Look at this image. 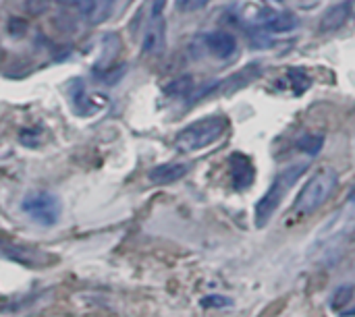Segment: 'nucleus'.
<instances>
[{
    "mask_svg": "<svg viewBox=\"0 0 355 317\" xmlns=\"http://www.w3.org/2000/svg\"><path fill=\"white\" fill-rule=\"evenodd\" d=\"M308 162H300V164H291L289 168L281 170L275 179V183L270 185V189L266 191V195L256 203L254 210V222L258 228H264L268 224V220L275 216V212L279 210V206L283 203L287 191L300 181V176L308 170Z\"/></svg>",
    "mask_w": 355,
    "mask_h": 317,
    "instance_id": "nucleus-1",
    "label": "nucleus"
},
{
    "mask_svg": "<svg viewBox=\"0 0 355 317\" xmlns=\"http://www.w3.org/2000/svg\"><path fill=\"white\" fill-rule=\"evenodd\" d=\"M225 131H227V118L225 116H206V118L196 120L189 127H185L177 135L175 145L179 152L191 154V152H198V150L212 145Z\"/></svg>",
    "mask_w": 355,
    "mask_h": 317,
    "instance_id": "nucleus-2",
    "label": "nucleus"
},
{
    "mask_svg": "<svg viewBox=\"0 0 355 317\" xmlns=\"http://www.w3.org/2000/svg\"><path fill=\"white\" fill-rule=\"evenodd\" d=\"M337 185H339V176H337V172L333 168L316 172L304 185V189L297 193L293 210L297 214H312V212H316L320 206H324L329 201V197L335 193Z\"/></svg>",
    "mask_w": 355,
    "mask_h": 317,
    "instance_id": "nucleus-3",
    "label": "nucleus"
},
{
    "mask_svg": "<svg viewBox=\"0 0 355 317\" xmlns=\"http://www.w3.org/2000/svg\"><path fill=\"white\" fill-rule=\"evenodd\" d=\"M21 208L31 220H35L42 226H54L62 214L60 199L48 191H33V193L25 195Z\"/></svg>",
    "mask_w": 355,
    "mask_h": 317,
    "instance_id": "nucleus-4",
    "label": "nucleus"
},
{
    "mask_svg": "<svg viewBox=\"0 0 355 317\" xmlns=\"http://www.w3.org/2000/svg\"><path fill=\"white\" fill-rule=\"evenodd\" d=\"M0 255L12 260V262H19L23 266H31V268H44L48 264H52V255L44 253L42 249L37 247H29V245H23V243H17V241H6V239H0Z\"/></svg>",
    "mask_w": 355,
    "mask_h": 317,
    "instance_id": "nucleus-5",
    "label": "nucleus"
},
{
    "mask_svg": "<svg viewBox=\"0 0 355 317\" xmlns=\"http://www.w3.org/2000/svg\"><path fill=\"white\" fill-rule=\"evenodd\" d=\"M352 8H354V2L352 0H345V2H339V4L329 6L322 12L320 21H318V29L320 31H337L352 17Z\"/></svg>",
    "mask_w": 355,
    "mask_h": 317,
    "instance_id": "nucleus-6",
    "label": "nucleus"
},
{
    "mask_svg": "<svg viewBox=\"0 0 355 317\" xmlns=\"http://www.w3.org/2000/svg\"><path fill=\"white\" fill-rule=\"evenodd\" d=\"M206 50L216 58H229L237 50V39L229 31H212L206 35Z\"/></svg>",
    "mask_w": 355,
    "mask_h": 317,
    "instance_id": "nucleus-7",
    "label": "nucleus"
},
{
    "mask_svg": "<svg viewBox=\"0 0 355 317\" xmlns=\"http://www.w3.org/2000/svg\"><path fill=\"white\" fill-rule=\"evenodd\" d=\"M164 37H166V23L162 17H152V21L146 27L144 33V44L141 50L148 54H156L164 48Z\"/></svg>",
    "mask_w": 355,
    "mask_h": 317,
    "instance_id": "nucleus-8",
    "label": "nucleus"
},
{
    "mask_svg": "<svg viewBox=\"0 0 355 317\" xmlns=\"http://www.w3.org/2000/svg\"><path fill=\"white\" fill-rule=\"evenodd\" d=\"M189 172V166L183 162H168V164H160L156 168L150 170L148 179L154 185H171L179 179H183Z\"/></svg>",
    "mask_w": 355,
    "mask_h": 317,
    "instance_id": "nucleus-9",
    "label": "nucleus"
},
{
    "mask_svg": "<svg viewBox=\"0 0 355 317\" xmlns=\"http://www.w3.org/2000/svg\"><path fill=\"white\" fill-rule=\"evenodd\" d=\"M231 174H233V185H235V189L241 191V189H245V187L252 185L256 170H254L252 162H250L245 156L233 154V156H231Z\"/></svg>",
    "mask_w": 355,
    "mask_h": 317,
    "instance_id": "nucleus-10",
    "label": "nucleus"
},
{
    "mask_svg": "<svg viewBox=\"0 0 355 317\" xmlns=\"http://www.w3.org/2000/svg\"><path fill=\"white\" fill-rule=\"evenodd\" d=\"M297 27V17L293 12H281L275 10V15L268 19V23L264 25V29L275 31V33H285V31H293Z\"/></svg>",
    "mask_w": 355,
    "mask_h": 317,
    "instance_id": "nucleus-11",
    "label": "nucleus"
},
{
    "mask_svg": "<svg viewBox=\"0 0 355 317\" xmlns=\"http://www.w3.org/2000/svg\"><path fill=\"white\" fill-rule=\"evenodd\" d=\"M119 52V37L116 35H106L104 37V50H102V56H100V62H98V71H108L110 64H112V58L116 56Z\"/></svg>",
    "mask_w": 355,
    "mask_h": 317,
    "instance_id": "nucleus-12",
    "label": "nucleus"
},
{
    "mask_svg": "<svg viewBox=\"0 0 355 317\" xmlns=\"http://www.w3.org/2000/svg\"><path fill=\"white\" fill-rule=\"evenodd\" d=\"M191 89H193V79L189 75H183V77H177L175 81H171L164 87V93L171 98H181V96H187Z\"/></svg>",
    "mask_w": 355,
    "mask_h": 317,
    "instance_id": "nucleus-13",
    "label": "nucleus"
},
{
    "mask_svg": "<svg viewBox=\"0 0 355 317\" xmlns=\"http://www.w3.org/2000/svg\"><path fill=\"white\" fill-rule=\"evenodd\" d=\"M324 145V137L322 135H306L297 141V150L310 154V156H316Z\"/></svg>",
    "mask_w": 355,
    "mask_h": 317,
    "instance_id": "nucleus-14",
    "label": "nucleus"
},
{
    "mask_svg": "<svg viewBox=\"0 0 355 317\" xmlns=\"http://www.w3.org/2000/svg\"><path fill=\"white\" fill-rule=\"evenodd\" d=\"M114 2H116V0H96V8H94V12L89 15V21H92L94 25L106 21V19L110 17L112 8H114Z\"/></svg>",
    "mask_w": 355,
    "mask_h": 317,
    "instance_id": "nucleus-15",
    "label": "nucleus"
},
{
    "mask_svg": "<svg viewBox=\"0 0 355 317\" xmlns=\"http://www.w3.org/2000/svg\"><path fill=\"white\" fill-rule=\"evenodd\" d=\"M354 287H349V284H345V287H341V289H337L335 291V295H333V299H331V303H333V307L335 309H341V307H345L352 299H354Z\"/></svg>",
    "mask_w": 355,
    "mask_h": 317,
    "instance_id": "nucleus-16",
    "label": "nucleus"
},
{
    "mask_svg": "<svg viewBox=\"0 0 355 317\" xmlns=\"http://www.w3.org/2000/svg\"><path fill=\"white\" fill-rule=\"evenodd\" d=\"M231 305H233V301L223 295H210V297L202 299V307H208V309H223V307H231Z\"/></svg>",
    "mask_w": 355,
    "mask_h": 317,
    "instance_id": "nucleus-17",
    "label": "nucleus"
},
{
    "mask_svg": "<svg viewBox=\"0 0 355 317\" xmlns=\"http://www.w3.org/2000/svg\"><path fill=\"white\" fill-rule=\"evenodd\" d=\"M210 0H175V6L179 12H196L204 8Z\"/></svg>",
    "mask_w": 355,
    "mask_h": 317,
    "instance_id": "nucleus-18",
    "label": "nucleus"
},
{
    "mask_svg": "<svg viewBox=\"0 0 355 317\" xmlns=\"http://www.w3.org/2000/svg\"><path fill=\"white\" fill-rule=\"evenodd\" d=\"M8 33L15 35V37L25 35V33H27V21L21 19V17H12V19L8 21Z\"/></svg>",
    "mask_w": 355,
    "mask_h": 317,
    "instance_id": "nucleus-19",
    "label": "nucleus"
},
{
    "mask_svg": "<svg viewBox=\"0 0 355 317\" xmlns=\"http://www.w3.org/2000/svg\"><path fill=\"white\" fill-rule=\"evenodd\" d=\"M25 8H27V12L37 17L48 8V0H25Z\"/></svg>",
    "mask_w": 355,
    "mask_h": 317,
    "instance_id": "nucleus-20",
    "label": "nucleus"
},
{
    "mask_svg": "<svg viewBox=\"0 0 355 317\" xmlns=\"http://www.w3.org/2000/svg\"><path fill=\"white\" fill-rule=\"evenodd\" d=\"M73 8H77L81 15L89 17L94 12V8H96V0H75L73 2Z\"/></svg>",
    "mask_w": 355,
    "mask_h": 317,
    "instance_id": "nucleus-21",
    "label": "nucleus"
},
{
    "mask_svg": "<svg viewBox=\"0 0 355 317\" xmlns=\"http://www.w3.org/2000/svg\"><path fill=\"white\" fill-rule=\"evenodd\" d=\"M21 141H23V145H37V141H40V131H37V129H33V131H23V133H21Z\"/></svg>",
    "mask_w": 355,
    "mask_h": 317,
    "instance_id": "nucleus-22",
    "label": "nucleus"
},
{
    "mask_svg": "<svg viewBox=\"0 0 355 317\" xmlns=\"http://www.w3.org/2000/svg\"><path fill=\"white\" fill-rule=\"evenodd\" d=\"M166 0H156L154 2V8H152V17H160L162 15V4H164Z\"/></svg>",
    "mask_w": 355,
    "mask_h": 317,
    "instance_id": "nucleus-23",
    "label": "nucleus"
},
{
    "mask_svg": "<svg viewBox=\"0 0 355 317\" xmlns=\"http://www.w3.org/2000/svg\"><path fill=\"white\" fill-rule=\"evenodd\" d=\"M54 2H58V4H62V6H73L75 0H54Z\"/></svg>",
    "mask_w": 355,
    "mask_h": 317,
    "instance_id": "nucleus-24",
    "label": "nucleus"
}]
</instances>
